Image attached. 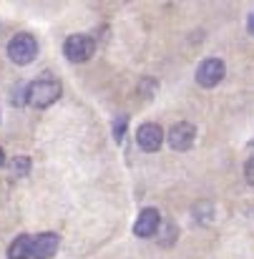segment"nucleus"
<instances>
[{
    "mask_svg": "<svg viewBox=\"0 0 254 259\" xmlns=\"http://www.w3.org/2000/svg\"><path fill=\"white\" fill-rule=\"evenodd\" d=\"M61 93H63V83H61L56 76L43 73V76L33 78L30 83H25L23 103L30 106V108H35V111H43V108L53 106V103L61 98Z\"/></svg>",
    "mask_w": 254,
    "mask_h": 259,
    "instance_id": "nucleus-1",
    "label": "nucleus"
},
{
    "mask_svg": "<svg viewBox=\"0 0 254 259\" xmlns=\"http://www.w3.org/2000/svg\"><path fill=\"white\" fill-rule=\"evenodd\" d=\"M5 53H8L10 63H15V66H30V63L38 58L40 46H38V38H35L33 33L20 30V33H15V35L8 40Z\"/></svg>",
    "mask_w": 254,
    "mask_h": 259,
    "instance_id": "nucleus-2",
    "label": "nucleus"
},
{
    "mask_svg": "<svg viewBox=\"0 0 254 259\" xmlns=\"http://www.w3.org/2000/svg\"><path fill=\"white\" fill-rule=\"evenodd\" d=\"M93 51H96V40L88 33H71L63 40V56L71 63H86V61H91Z\"/></svg>",
    "mask_w": 254,
    "mask_h": 259,
    "instance_id": "nucleus-3",
    "label": "nucleus"
},
{
    "mask_svg": "<svg viewBox=\"0 0 254 259\" xmlns=\"http://www.w3.org/2000/svg\"><path fill=\"white\" fill-rule=\"evenodd\" d=\"M224 76H227V66H224V61L217 58V56L204 58V61L196 66V71H194V78H196V83L201 88H217L224 81Z\"/></svg>",
    "mask_w": 254,
    "mask_h": 259,
    "instance_id": "nucleus-4",
    "label": "nucleus"
},
{
    "mask_svg": "<svg viewBox=\"0 0 254 259\" xmlns=\"http://www.w3.org/2000/svg\"><path fill=\"white\" fill-rule=\"evenodd\" d=\"M136 144L146 154H156L164 146V128L156 121H146L136 128Z\"/></svg>",
    "mask_w": 254,
    "mask_h": 259,
    "instance_id": "nucleus-5",
    "label": "nucleus"
},
{
    "mask_svg": "<svg viewBox=\"0 0 254 259\" xmlns=\"http://www.w3.org/2000/svg\"><path fill=\"white\" fill-rule=\"evenodd\" d=\"M161 222L164 219H161V211L156 206H144L139 211L136 222H134V234L139 239H154L156 232H159V227H161Z\"/></svg>",
    "mask_w": 254,
    "mask_h": 259,
    "instance_id": "nucleus-6",
    "label": "nucleus"
},
{
    "mask_svg": "<svg viewBox=\"0 0 254 259\" xmlns=\"http://www.w3.org/2000/svg\"><path fill=\"white\" fill-rule=\"evenodd\" d=\"M164 141H169L174 151H189L196 141V126L189 121H176L169 128V134L164 136Z\"/></svg>",
    "mask_w": 254,
    "mask_h": 259,
    "instance_id": "nucleus-7",
    "label": "nucleus"
},
{
    "mask_svg": "<svg viewBox=\"0 0 254 259\" xmlns=\"http://www.w3.org/2000/svg\"><path fill=\"white\" fill-rule=\"evenodd\" d=\"M58 247H61V237H58L56 232H40V234H35L33 242H30V259L56 257Z\"/></svg>",
    "mask_w": 254,
    "mask_h": 259,
    "instance_id": "nucleus-8",
    "label": "nucleus"
},
{
    "mask_svg": "<svg viewBox=\"0 0 254 259\" xmlns=\"http://www.w3.org/2000/svg\"><path fill=\"white\" fill-rule=\"evenodd\" d=\"M30 242L33 234H18L10 244H8V259H30Z\"/></svg>",
    "mask_w": 254,
    "mask_h": 259,
    "instance_id": "nucleus-9",
    "label": "nucleus"
},
{
    "mask_svg": "<svg viewBox=\"0 0 254 259\" xmlns=\"http://www.w3.org/2000/svg\"><path fill=\"white\" fill-rule=\"evenodd\" d=\"M5 164H8V179H25L33 169V161L28 156H13Z\"/></svg>",
    "mask_w": 254,
    "mask_h": 259,
    "instance_id": "nucleus-10",
    "label": "nucleus"
},
{
    "mask_svg": "<svg viewBox=\"0 0 254 259\" xmlns=\"http://www.w3.org/2000/svg\"><path fill=\"white\" fill-rule=\"evenodd\" d=\"M156 237H159V244H161V247H174V244H176V237H179V227H176V222H171V219L169 222H161Z\"/></svg>",
    "mask_w": 254,
    "mask_h": 259,
    "instance_id": "nucleus-11",
    "label": "nucleus"
},
{
    "mask_svg": "<svg viewBox=\"0 0 254 259\" xmlns=\"http://www.w3.org/2000/svg\"><path fill=\"white\" fill-rule=\"evenodd\" d=\"M191 214H194V219H196L199 224H211V222H214V204H211V201H199V204L191 209Z\"/></svg>",
    "mask_w": 254,
    "mask_h": 259,
    "instance_id": "nucleus-12",
    "label": "nucleus"
},
{
    "mask_svg": "<svg viewBox=\"0 0 254 259\" xmlns=\"http://www.w3.org/2000/svg\"><path fill=\"white\" fill-rule=\"evenodd\" d=\"M126 128H129V116L126 113H118L113 121H111V134H113V141L121 144L126 139Z\"/></svg>",
    "mask_w": 254,
    "mask_h": 259,
    "instance_id": "nucleus-13",
    "label": "nucleus"
},
{
    "mask_svg": "<svg viewBox=\"0 0 254 259\" xmlns=\"http://www.w3.org/2000/svg\"><path fill=\"white\" fill-rule=\"evenodd\" d=\"M156 88H159V81H156V78H144L141 86H139V93H141L144 98H151V96L156 93Z\"/></svg>",
    "mask_w": 254,
    "mask_h": 259,
    "instance_id": "nucleus-14",
    "label": "nucleus"
},
{
    "mask_svg": "<svg viewBox=\"0 0 254 259\" xmlns=\"http://www.w3.org/2000/svg\"><path fill=\"white\" fill-rule=\"evenodd\" d=\"M23 96H25V83H15L10 88V103L13 106H23Z\"/></svg>",
    "mask_w": 254,
    "mask_h": 259,
    "instance_id": "nucleus-15",
    "label": "nucleus"
},
{
    "mask_svg": "<svg viewBox=\"0 0 254 259\" xmlns=\"http://www.w3.org/2000/svg\"><path fill=\"white\" fill-rule=\"evenodd\" d=\"M244 181H247V184H252V181H254V164H252V159H247V161H244Z\"/></svg>",
    "mask_w": 254,
    "mask_h": 259,
    "instance_id": "nucleus-16",
    "label": "nucleus"
},
{
    "mask_svg": "<svg viewBox=\"0 0 254 259\" xmlns=\"http://www.w3.org/2000/svg\"><path fill=\"white\" fill-rule=\"evenodd\" d=\"M247 30H249V33L254 35V10L249 13V15H247Z\"/></svg>",
    "mask_w": 254,
    "mask_h": 259,
    "instance_id": "nucleus-17",
    "label": "nucleus"
},
{
    "mask_svg": "<svg viewBox=\"0 0 254 259\" xmlns=\"http://www.w3.org/2000/svg\"><path fill=\"white\" fill-rule=\"evenodd\" d=\"M5 161H8V159H5V151H3V146H0V169L5 166Z\"/></svg>",
    "mask_w": 254,
    "mask_h": 259,
    "instance_id": "nucleus-18",
    "label": "nucleus"
}]
</instances>
